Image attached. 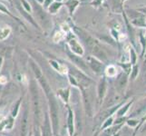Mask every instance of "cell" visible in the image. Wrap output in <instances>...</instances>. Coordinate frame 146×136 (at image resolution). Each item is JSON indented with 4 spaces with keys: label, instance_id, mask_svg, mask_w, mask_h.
Returning a JSON list of instances; mask_svg holds the SVG:
<instances>
[{
    "label": "cell",
    "instance_id": "obj_1",
    "mask_svg": "<svg viewBox=\"0 0 146 136\" xmlns=\"http://www.w3.org/2000/svg\"><path fill=\"white\" fill-rule=\"evenodd\" d=\"M85 36H86V39H85V43L88 45V47L90 49V51L93 53L94 55H95L96 57L103 59V60H106V54L104 52V50L101 48V46L99 45V44L97 43V41L95 39H94L93 37L87 36L85 34Z\"/></svg>",
    "mask_w": 146,
    "mask_h": 136
},
{
    "label": "cell",
    "instance_id": "obj_2",
    "mask_svg": "<svg viewBox=\"0 0 146 136\" xmlns=\"http://www.w3.org/2000/svg\"><path fill=\"white\" fill-rule=\"evenodd\" d=\"M31 67L33 69V71L35 73V74H36V76L37 78V80L39 81V83L41 84V85L43 86L44 90L46 91V93L47 95H50V88H49V85L46 82V78H44V74L42 73V71L40 70V68L38 67V65L36 64H35L34 62L31 61Z\"/></svg>",
    "mask_w": 146,
    "mask_h": 136
},
{
    "label": "cell",
    "instance_id": "obj_3",
    "mask_svg": "<svg viewBox=\"0 0 146 136\" xmlns=\"http://www.w3.org/2000/svg\"><path fill=\"white\" fill-rule=\"evenodd\" d=\"M30 90H31L35 113H36V115H37V116H39L40 115V107H39V101H38V93H37L36 85L35 84V83H32L31 85H30Z\"/></svg>",
    "mask_w": 146,
    "mask_h": 136
},
{
    "label": "cell",
    "instance_id": "obj_4",
    "mask_svg": "<svg viewBox=\"0 0 146 136\" xmlns=\"http://www.w3.org/2000/svg\"><path fill=\"white\" fill-rule=\"evenodd\" d=\"M50 110H51V115H52V120H53V126L54 129L56 130L57 125H58V116H57V105L56 103L54 102V98L50 97Z\"/></svg>",
    "mask_w": 146,
    "mask_h": 136
},
{
    "label": "cell",
    "instance_id": "obj_5",
    "mask_svg": "<svg viewBox=\"0 0 146 136\" xmlns=\"http://www.w3.org/2000/svg\"><path fill=\"white\" fill-rule=\"evenodd\" d=\"M68 44H69L70 48H71V50L74 54H76L78 55H83L84 54V49L82 47V45L80 44L75 39L71 38L69 40Z\"/></svg>",
    "mask_w": 146,
    "mask_h": 136
},
{
    "label": "cell",
    "instance_id": "obj_6",
    "mask_svg": "<svg viewBox=\"0 0 146 136\" xmlns=\"http://www.w3.org/2000/svg\"><path fill=\"white\" fill-rule=\"evenodd\" d=\"M64 5V6H66V7L68 8L70 16H73L74 11H75V9H76L80 5V1L79 0H65Z\"/></svg>",
    "mask_w": 146,
    "mask_h": 136
},
{
    "label": "cell",
    "instance_id": "obj_7",
    "mask_svg": "<svg viewBox=\"0 0 146 136\" xmlns=\"http://www.w3.org/2000/svg\"><path fill=\"white\" fill-rule=\"evenodd\" d=\"M63 6H64V4H63V3L54 1V2L48 7L47 11H48L49 14H51V15H55V14H56V13L59 11V9L61 8Z\"/></svg>",
    "mask_w": 146,
    "mask_h": 136
},
{
    "label": "cell",
    "instance_id": "obj_8",
    "mask_svg": "<svg viewBox=\"0 0 146 136\" xmlns=\"http://www.w3.org/2000/svg\"><path fill=\"white\" fill-rule=\"evenodd\" d=\"M90 65L92 69L96 73H101L103 70V64L95 58H90Z\"/></svg>",
    "mask_w": 146,
    "mask_h": 136
},
{
    "label": "cell",
    "instance_id": "obj_9",
    "mask_svg": "<svg viewBox=\"0 0 146 136\" xmlns=\"http://www.w3.org/2000/svg\"><path fill=\"white\" fill-rule=\"evenodd\" d=\"M126 84H127L126 75H121L120 78L118 79V83H117V89L119 92H123L125 86H126Z\"/></svg>",
    "mask_w": 146,
    "mask_h": 136
},
{
    "label": "cell",
    "instance_id": "obj_10",
    "mask_svg": "<svg viewBox=\"0 0 146 136\" xmlns=\"http://www.w3.org/2000/svg\"><path fill=\"white\" fill-rule=\"evenodd\" d=\"M10 33H11V28L9 27L0 28V40H5L6 38H7Z\"/></svg>",
    "mask_w": 146,
    "mask_h": 136
},
{
    "label": "cell",
    "instance_id": "obj_11",
    "mask_svg": "<svg viewBox=\"0 0 146 136\" xmlns=\"http://www.w3.org/2000/svg\"><path fill=\"white\" fill-rule=\"evenodd\" d=\"M69 57L71 58L77 65H79L80 67H82L84 69L85 68V64H84V62L80 57L76 56V55H74V54H69Z\"/></svg>",
    "mask_w": 146,
    "mask_h": 136
},
{
    "label": "cell",
    "instance_id": "obj_12",
    "mask_svg": "<svg viewBox=\"0 0 146 136\" xmlns=\"http://www.w3.org/2000/svg\"><path fill=\"white\" fill-rule=\"evenodd\" d=\"M0 12H2V13L6 14V15H8V16H9L10 17H12L13 19L17 20V22H20V20H19L17 17H15L14 15H12L11 13H10V12L8 11V9H7V7H5L3 4H1V3H0ZM20 23H21V22H20Z\"/></svg>",
    "mask_w": 146,
    "mask_h": 136
},
{
    "label": "cell",
    "instance_id": "obj_13",
    "mask_svg": "<svg viewBox=\"0 0 146 136\" xmlns=\"http://www.w3.org/2000/svg\"><path fill=\"white\" fill-rule=\"evenodd\" d=\"M21 4H22V8L27 13H32L33 9H32V6L29 4V2L27 0H21Z\"/></svg>",
    "mask_w": 146,
    "mask_h": 136
},
{
    "label": "cell",
    "instance_id": "obj_14",
    "mask_svg": "<svg viewBox=\"0 0 146 136\" xmlns=\"http://www.w3.org/2000/svg\"><path fill=\"white\" fill-rule=\"evenodd\" d=\"M105 89H106V84H105V82L104 80L103 82H101L99 87H98V94H99L100 99H102L104 97V95L105 94Z\"/></svg>",
    "mask_w": 146,
    "mask_h": 136
},
{
    "label": "cell",
    "instance_id": "obj_15",
    "mask_svg": "<svg viewBox=\"0 0 146 136\" xmlns=\"http://www.w3.org/2000/svg\"><path fill=\"white\" fill-rule=\"evenodd\" d=\"M27 113H25L24 118L22 120V132H23V136H25L27 133Z\"/></svg>",
    "mask_w": 146,
    "mask_h": 136
},
{
    "label": "cell",
    "instance_id": "obj_16",
    "mask_svg": "<svg viewBox=\"0 0 146 136\" xmlns=\"http://www.w3.org/2000/svg\"><path fill=\"white\" fill-rule=\"evenodd\" d=\"M106 74L109 76H114V75L116 74V68L113 66V65H110L106 69Z\"/></svg>",
    "mask_w": 146,
    "mask_h": 136
},
{
    "label": "cell",
    "instance_id": "obj_17",
    "mask_svg": "<svg viewBox=\"0 0 146 136\" xmlns=\"http://www.w3.org/2000/svg\"><path fill=\"white\" fill-rule=\"evenodd\" d=\"M44 136H51V131H50V125L48 121H46V124L44 127Z\"/></svg>",
    "mask_w": 146,
    "mask_h": 136
},
{
    "label": "cell",
    "instance_id": "obj_18",
    "mask_svg": "<svg viewBox=\"0 0 146 136\" xmlns=\"http://www.w3.org/2000/svg\"><path fill=\"white\" fill-rule=\"evenodd\" d=\"M64 34L63 32L61 31H59V32H56L54 34V42H59V41H61L62 39H64Z\"/></svg>",
    "mask_w": 146,
    "mask_h": 136
},
{
    "label": "cell",
    "instance_id": "obj_19",
    "mask_svg": "<svg viewBox=\"0 0 146 136\" xmlns=\"http://www.w3.org/2000/svg\"><path fill=\"white\" fill-rule=\"evenodd\" d=\"M69 113H70V115H69L68 124H69V128H70V133H72V132H73V115H72V112H70Z\"/></svg>",
    "mask_w": 146,
    "mask_h": 136
},
{
    "label": "cell",
    "instance_id": "obj_20",
    "mask_svg": "<svg viewBox=\"0 0 146 136\" xmlns=\"http://www.w3.org/2000/svg\"><path fill=\"white\" fill-rule=\"evenodd\" d=\"M54 1V0H44V4H43L44 8L47 9V8H48V7H49L50 5H51Z\"/></svg>",
    "mask_w": 146,
    "mask_h": 136
},
{
    "label": "cell",
    "instance_id": "obj_21",
    "mask_svg": "<svg viewBox=\"0 0 146 136\" xmlns=\"http://www.w3.org/2000/svg\"><path fill=\"white\" fill-rule=\"evenodd\" d=\"M103 1L104 0H94V1L92 2V5H94V6H100Z\"/></svg>",
    "mask_w": 146,
    "mask_h": 136
},
{
    "label": "cell",
    "instance_id": "obj_22",
    "mask_svg": "<svg viewBox=\"0 0 146 136\" xmlns=\"http://www.w3.org/2000/svg\"><path fill=\"white\" fill-rule=\"evenodd\" d=\"M143 19H140L139 21H143ZM133 23L135 25V26H141V23H140V22H133ZM143 26H146V23H145V22H143Z\"/></svg>",
    "mask_w": 146,
    "mask_h": 136
},
{
    "label": "cell",
    "instance_id": "obj_23",
    "mask_svg": "<svg viewBox=\"0 0 146 136\" xmlns=\"http://www.w3.org/2000/svg\"><path fill=\"white\" fill-rule=\"evenodd\" d=\"M0 83H1V84H6V83H7V79H6V77H4V76L0 77Z\"/></svg>",
    "mask_w": 146,
    "mask_h": 136
},
{
    "label": "cell",
    "instance_id": "obj_24",
    "mask_svg": "<svg viewBox=\"0 0 146 136\" xmlns=\"http://www.w3.org/2000/svg\"><path fill=\"white\" fill-rule=\"evenodd\" d=\"M139 11H141V12H143V13L146 14V7H143V8H140V9H139Z\"/></svg>",
    "mask_w": 146,
    "mask_h": 136
},
{
    "label": "cell",
    "instance_id": "obj_25",
    "mask_svg": "<svg viewBox=\"0 0 146 136\" xmlns=\"http://www.w3.org/2000/svg\"><path fill=\"white\" fill-rule=\"evenodd\" d=\"M36 3H38L39 5H43L44 0H36Z\"/></svg>",
    "mask_w": 146,
    "mask_h": 136
},
{
    "label": "cell",
    "instance_id": "obj_26",
    "mask_svg": "<svg viewBox=\"0 0 146 136\" xmlns=\"http://www.w3.org/2000/svg\"><path fill=\"white\" fill-rule=\"evenodd\" d=\"M2 62H3V58L0 57V67H1V65H2Z\"/></svg>",
    "mask_w": 146,
    "mask_h": 136
},
{
    "label": "cell",
    "instance_id": "obj_27",
    "mask_svg": "<svg viewBox=\"0 0 146 136\" xmlns=\"http://www.w3.org/2000/svg\"><path fill=\"white\" fill-rule=\"evenodd\" d=\"M54 1H56V2H61V3H62L63 0H54Z\"/></svg>",
    "mask_w": 146,
    "mask_h": 136
},
{
    "label": "cell",
    "instance_id": "obj_28",
    "mask_svg": "<svg viewBox=\"0 0 146 136\" xmlns=\"http://www.w3.org/2000/svg\"><path fill=\"white\" fill-rule=\"evenodd\" d=\"M7 1H8V2H9V3H11V4H12V3H13V2H12V0H7Z\"/></svg>",
    "mask_w": 146,
    "mask_h": 136
},
{
    "label": "cell",
    "instance_id": "obj_29",
    "mask_svg": "<svg viewBox=\"0 0 146 136\" xmlns=\"http://www.w3.org/2000/svg\"><path fill=\"white\" fill-rule=\"evenodd\" d=\"M36 136H40V135H39V133H36Z\"/></svg>",
    "mask_w": 146,
    "mask_h": 136
},
{
    "label": "cell",
    "instance_id": "obj_30",
    "mask_svg": "<svg viewBox=\"0 0 146 136\" xmlns=\"http://www.w3.org/2000/svg\"><path fill=\"white\" fill-rule=\"evenodd\" d=\"M144 129H145V130H146V125H145V126H144Z\"/></svg>",
    "mask_w": 146,
    "mask_h": 136
},
{
    "label": "cell",
    "instance_id": "obj_31",
    "mask_svg": "<svg viewBox=\"0 0 146 136\" xmlns=\"http://www.w3.org/2000/svg\"><path fill=\"white\" fill-rule=\"evenodd\" d=\"M122 1H123V2H124V1H125V0H122Z\"/></svg>",
    "mask_w": 146,
    "mask_h": 136
}]
</instances>
